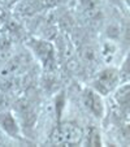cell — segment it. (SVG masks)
Listing matches in <instances>:
<instances>
[{
    "instance_id": "6da1fadb",
    "label": "cell",
    "mask_w": 130,
    "mask_h": 147,
    "mask_svg": "<svg viewBox=\"0 0 130 147\" xmlns=\"http://www.w3.org/2000/svg\"><path fill=\"white\" fill-rule=\"evenodd\" d=\"M82 130L78 126L72 124H63L60 128H57L52 134V142L55 144H77L82 139Z\"/></svg>"
},
{
    "instance_id": "7a4b0ae2",
    "label": "cell",
    "mask_w": 130,
    "mask_h": 147,
    "mask_svg": "<svg viewBox=\"0 0 130 147\" xmlns=\"http://www.w3.org/2000/svg\"><path fill=\"white\" fill-rule=\"evenodd\" d=\"M117 83V73L113 69L103 70L96 78V89L102 94L109 92Z\"/></svg>"
},
{
    "instance_id": "3957f363",
    "label": "cell",
    "mask_w": 130,
    "mask_h": 147,
    "mask_svg": "<svg viewBox=\"0 0 130 147\" xmlns=\"http://www.w3.org/2000/svg\"><path fill=\"white\" fill-rule=\"evenodd\" d=\"M83 103L85 106L92 112L96 117H102L103 112H104V107H103V102L99 98V95L95 94L91 90H87L85 91V95H83Z\"/></svg>"
},
{
    "instance_id": "277c9868",
    "label": "cell",
    "mask_w": 130,
    "mask_h": 147,
    "mask_svg": "<svg viewBox=\"0 0 130 147\" xmlns=\"http://www.w3.org/2000/svg\"><path fill=\"white\" fill-rule=\"evenodd\" d=\"M33 48L36 52V55L44 61L46 65L50 64L51 60L53 59V47L50 43H47V42H40V40H34Z\"/></svg>"
},
{
    "instance_id": "5b68a950",
    "label": "cell",
    "mask_w": 130,
    "mask_h": 147,
    "mask_svg": "<svg viewBox=\"0 0 130 147\" xmlns=\"http://www.w3.org/2000/svg\"><path fill=\"white\" fill-rule=\"evenodd\" d=\"M28 60H26V56L24 55H17L14 57H12L11 60L7 63V65L3 68L1 70V76L3 77H7L9 76L11 73H17L20 72V69H22L24 65H26Z\"/></svg>"
},
{
    "instance_id": "8992f818",
    "label": "cell",
    "mask_w": 130,
    "mask_h": 147,
    "mask_svg": "<svg viewBox=\"0 0 130 147\" xmlns=\"http://www.w3.org/2000/svg\"><path fill=\"white\" fill-rule=\"evenodd\" d=\"M0 125L1 128L9 134V136L17 137L18 134V126H17V122L14 120V117L12 116L8 112H4V113L0 115Z\"/></svg>"
},
{
    "instance_id": "52a82bcc",
    "label": "cell",
    "mask_w": 130,
    "mask_h": 147,
    "mask_svg": "<svg viewBox=\"0 0 130 147\" xmlns=\"http://www.w3.org/2000/svg\"><path fill=\"white\" fill-rule=\"evenodd\" d=\"M42 7H44L42 0H24L22 3L17 7V11L22 16H31L35 12H38Z\"/></svg>"
},
{
    "instance_id": "ba28073f",
    "label": "cell",
    "mask_w": 130,
    "mask_h": 147,
    "mask_svg": "<svg viewBox=\"0 0 130 147\" xmlns=\"http://www.w3.org/2000/svg\"><path fill=\"white\" fill-rule=\"evenodd\" d=\"M18 111H20V113L22 115V119H24L25 125L30 126V125L34 122V119H35V115H34V111H33V108H31L30 103L26 102V100L20 102L18 103Z\"/></svg>"
},
{
    "instance_id": "9c48e42d",
    "label": "cell",
    "mask_w": 130,
    "mask_h": 147,
    "mask_svg": "<svg viewBox=\"0 0 130 147\" xmlns=\"http://www.w3.org/2000/svg\"><path fill=\"white\" fill-rule=\"evenodd\" d=\"M81 57H82L83 63L89 65H92L96 63V51L90 46H85L81 51Z\"/></svg>"
},
{
    "instance_id": "30bf717a",
    "label": "cell",
    "mask_w": 130,
    "mask_h": 147,
    "mask_svg": "<svg viewBox=\"0 0 130 147\" xmlns=\"http://www.w3.org/2000/svg\"><path fill=\"white\" fill-rule=\"evenodd\" d=\"M89 144L90 146H100V139H99V134L95 129H90L89 133Z\"/></svg>"
},
{
    "instance_id": "8fae6325",
    "label": "cell",
    "mask_w": 130,
    "mask_h": 147,
    "mask_svg": "<svg viewBox=\"0 0 130 147\" xmlns=\"http://www.w3.org/2000/svg\"><path fill=\"white\" fill-rule=\"evenodd\" d=\"M9 48H11V40H9L7 36H3V38H0V51H3V52H7Z\"/></svg>"
},
{
    "instance_id": "7c38bea8",
    "label": "cell",
    "mask_w": 130,
    "mask_h": 147,
    "mask_svg": "<svg viewBox=\"0 0 130 147\" xmlns=\"http://www.w3.org/2000/svg\"><path fill=\"white\" fill-rule=\"evenodd\" d=\"M119 34H120V29H119V26H115V25H112V26H109L108 28V35L111 36V38H117L119 36Z\"/></svg>"
},
{
    "instance_id": "4fadbf2b",
    "label": "cell",
    "mask_w": 130,
    "mask_h": 147,
    "mask_svg": "<svg viewBox=\"0 0 130 147\" xmlns=\"http://www.w3.org/2000/svg\"><path fill=\"white\" fill-rule=\"evenodd\" d=\"M68 68H69L72 72H74V70H77V68H78V63L74 60V59H70V60L68 61Z\"/></svg>"
},
{
    "instance_id": "5bb4252c",
    "label": "cell",
    "mask_w": 130,
    "mask_h": 147,
    "mask_svg": "<svg viewBox=\"0 0 130 147\" xmlns=\"http://www.w3.org/2000/svg\"><path fill=\"white\" fill-rule=\"evenodd\" d=\"M59 0H42V3H43V5L44 7H51V5H55L56 3H57Z\"/></svg>"
},
{
    "instance_id": "9a60e30c",
    "label": "cell",
    "mask_w": 130,
    "mask_h": 147,
    "mask_svg": "<svg viewBox=\"0 0 130 147\" xmlns=\"http://www.w3.org/2000/svg\"><path fill=\"white\" fill-rule=\"evenodd\" d=\"M3 141H4V139H3V136H1V133H0V144L3 143Z\"/></svg>"
}]
</instances>
